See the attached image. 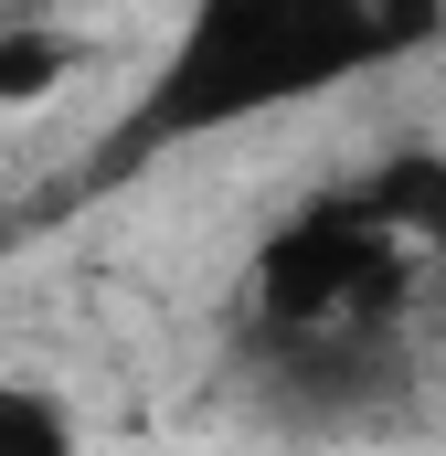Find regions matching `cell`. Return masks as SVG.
<instances>
[{
	"mask_svg": "<svg viewBox=\"0 0 446 456\" xmlns=\"http://www.w3.org/2000/svg\"><path fill=\"white\" fill-rule=\"evenodd\" d=\"M64 43L54 32H0V107H32V96H54L64 86Z\"/></svg>",
	"mask_w": 446,
	"mask_h": 456,
	"instance_id": "277c9868",
	"label": "cell"
},
{
	"mask_svg": "<svg viewBox=\"0 0 446 456\" xmlns=\"http://www.w3.org/2000/svg\"><path fill=\"white\" fill-rule=\"evenodd\" d=\"M446 297V159H393L309 202L255 255V350L309 393H383L415 319Z\"/></svg>",
	"mask_w": 446,
	"mask_h": 456,
	"instance_id": "6da1fadb",
	"label": "cell"
},
{
	"mask_svg": "<svg viewBox=\"0 0 446 456\" xmlns=\"http://www.w3.org/2000/svg\"><path fill=\"white\" fill-rule=\"evenodd\" d=\"M0 456H86V436H75V414L43 382H11L0 371Z\"/></svg>",
	"mask_w": 446,
	"mask_h": 456,
	"instance_id": "3957f363",
	"label": "cell"
},
{
	"mask_svg": "<svg viewBox=\"0 0 446 456\" xmlns=\"http://www.w3.org/2000/svg\"><path fill=\"white\" fill-rule=\"evenodd\" d=\"M446 0H192L170 64L149 75V96L107 127L96 181H128L213 127H244L266 107L361 86L383 64H404L415 43H436Z\"/></svg>",
	"mask_w": 446,
	"mask_h": 456,
	"instance_id": "7a4b0ae2",
	"label": "cell"
}]
</instances>
